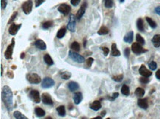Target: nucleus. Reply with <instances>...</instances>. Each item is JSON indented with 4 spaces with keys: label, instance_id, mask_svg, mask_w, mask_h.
<instances>
[{
    "label": "nucleus",
    "instance_id": "nucleus-1",
    "mask_svg": "<svg viewBox=\"0 0 160 119\" xmlns=\"http://www.w3.org/2000/svg\"><path fill=\"white\" fill-rule=\"evenodd\" d=\"M13 92L11 89L7 85L4 86L2 91V99L8 112L12 111L14 108V101H13Z\"/></svg>",
    "mask_w": 160,
    "mask_h": 119
},
{
    "label": "nucleus",
    "instance_id": "nucleus-2",
    "mask_svg": "<svg viewBox=\"0 0 160 119\" xmlns=\"http://www.w3.org/2000/svg\"><path fill=\"white\" fill-rule=\"evenodd\" d=\"M69 56H70V58L72 61L77 62V63L80 64L83 63L85 62V59H84L83 56L80 55L77 53H75V51H74V52L72 50L69 51Z\"/></svg>",
    "mask_w": 160,
    "mask_h": 119
},
{
    "label": "nucleus",
    "instance_id": "nucleus-3",
    "mask_svg": "<svg viewBox=\"0 0 160 119\" xmlns=\"http://www.w3.org/2000/svg\"><path fill=\"white\" fill-rule=\"evenodd\" d=\"M27 80L32 84H38L42 82V79L38 74L29 73L27 75Z\"/></svg>",
    "mask_w": 160,
    "mask_h": 119
},
{
    "label": "nucleus",
    "instance_id": "nucleus-4",
    "mask_svg": "<svg viewBox=\"0 0 160 119\" xmlns=\"http://www.w3.org/2000/svg\"><path fill=\"white\" fill-rule=\"evenodd\" d=\"M15 47V39H12V42H11V44L10 45H8V47L6 49L5 52V58L8 60L9 59H12V55L13 53H14V49Z\"/></svg>",
    "mask_w": 160,
    "mask_h": 119
},
{
    "label": "nucleus",
    "instance_id": "nucleus-5",
    "mask_svg": "<svg viewBox=\"0 0 160 119\" xmlns=\"http://www.w3.org/2000/svg\"><path fill=\"white\" fill-rule=\"evenodd\" d=\"M131 50H132V51L136 55H140V54L144 53L148 51L146 49H143V47H142V44H140V43L138 42H135L132 44Z\"/></svg>",
    "mask_w": 160,
    "mask_h": 119
},
{
    "label": "nucleus",
    "instance_id": "nucleus-6",
    "mask_svg": "<svg viewBox=\"0 0 160 119\" xmlns=\"http://www.w3.org/2000/svg\"><path fill=\"white\" fill-rule=\"evenodd\" d=\"M55 85V82L50 77H45L42 82V87L44 89H48Z\"/></svg>",
    "mask_w": 160,
    "mask_h": 119
},
{
    "label": "nucleus",
    "instance_id": "nucleus-7",
    "mask_svg": "<svg viewBox=\"0 0 160 119\" xmlns=\"http://www.w3.org/2000/svg\"><path fill=\"white\" fill-rule=\"evenodd\" d=\"M22 11H24V13L26 15L30 14L32 11V8H33V1L32 0H27L25 2L23 3L22 6Z\"/></svg>",
    "mask_w": 160,
    "mask_h": 119
},
{
    "label": "nucleus",
    "instance_id": "nucleus-8",
    "mask_svg": "<svg viewBox=\"0 0 160 119\" xmlns=\"http://www.w3.org/2000/svg\"><path fill=\"white\" fill-rule=\"evenodd\" d=\"M75 17L73 14H71L70 16V20L67 24V29L71 32H75V26H76V21H75Z\"/></svg>",
    "mask_w": 160,
    "mask_h": 119
},
{
    "label": "nucleus",
    "instance_id": "nucleus-9",
    "mask_svg": "<svg viewBox=\"0 0 160 119\" xmlns=\"http://www.w3.org/2000/svg\"><path fill=\"white\" fill-rule=\"evenodd\" d=\"M29 96L33 101L36 104H39L41 102V97L39 92L37 90H31L29 94Z\"/></svg>",
    "mask_w": 160,
    "mask_h": 119
},
{
    "label": "nucleus",
    "instance_id": "nucleus-10",
    "mask_svg": "<svg viewBox=\"0 0 160 119\" xmlns=\"http://www.w3.org/2000/svg\"><path fill=\"white\" fill-rule=\"evenodd\" d=\"M42 101L44 105L49 106L53 105V101H52V99L51 98L50 95L49 93H47V92L42 94Z\"/></svg>",
    "mask_w": 160,
    "mask_h": 119
},
{
    "label": "nucleus",
    "instance_id": "nucleus-11",
    "mask_svg": "<svg viewBox=\"0 0 160 119\" xmlns=\"http://www.w3.org/2000/svg\"><path fill=\"white\" fill-rule=\"evenodd\" d=\"M58 11L61 14L67 16V15H68L69 14H70V12L71 11V8H70V6L68 5L62 4V5H61L58 8Z\"/></svg>",
    "mask_w": 160,
    "mask_h": 119
},
{
    "label": "nucleus",
    "instance_id": "nucleus-12",
    "mask_svg": "<svg viewBox=\"0 0 160 119\" xmlns=\"http://www.w3.org/2000/svg\"><path fill=\"white\" fill-rule=\"evenodd\" d=\"M139 73L142 76L150 77L152 76V72H151V70H148L144 64H142L141 67H140L139 70Z\"/></svg>",
    "mask_w": 160,
    "mask_h": 119
},
{
    "label": "nucleus",
    "instance_id": "nucleus-13",
    "mask_svg": "<svg viewBox=\"0 0 160 119\" xmlns=\"http://www.w3.org/2000/svg\"><path fill=\"white\" fill-rule=\"evenodd\" d=\"M21 27V24H16L15 23H12V24L11 25V27H10L9 30H8V32H9V34H11V35L12 36H15L16 34L18 33V31H19V29H20Z\"/></svg>",
    "mask_w": 160,
    "mask_h": 119
},
{
    "label": "nucleus",
    "instance_id": "nucleus-14",
    "mask_svg": "<svg viewBox=\"0 0 160 119\" xmlns=\"http://www.w3.org/2000/svg\"><path fill=\"white\" fill-rule=\"evenodd\" d=\"M86 5L87 4L86 2H84L83 5H81V7L80 8V9L78 10V11H77V14H76V19H80L82 18V16H83L84 14H85V11H86Z\"/></svg>",
    "mask_w": 160,
    "mask_h": 119
},
{
    "label": "nucleus",
    "instance_id": "nucleus-15",
    "mask_svg": "<svg viewBox=\"0 0 160 119\" xmlns=\"http://www.w3.org/2000/svg\"><path fill=\"white\" fill-rule=\"evenodd\" d=\"M137 105L140 108L143 109V110H147L148 107V100L147 98H140L137 101Z\"/></svg>",
    "mask_w": 160,
    "mask_h": 119
},
{
    "label": "nucleus",
    "instance_id": "nucleus-16",
    "mask_svg": "<svg viewBox=\"0 0 160 119\" xmlns=\"http://www.w3.org/2000/svg\"><path fill=\"white\" fill-rule=\"evenodd\" d=\"M35 46L39 49L42 50H44L47 49V44L42 39H37L35 42Z\"/></svg>",
    "mask_w": 160,
    "mask_h": 119
},
{
    "label": "nucleus",
    "instance_id": "nucleus-17",
    "mask_svg": "<svg viewBox=\"0 0 160 119\" xmlns=\"http://www.w3.org/2000/svg\"><path fill=\"white\" fill-rule=\"evenodd\" d=\"M89 107H90V109L95 110V111H98L100 109H101L102 105L100 101H95L93 103L91 104Z\"/></svg>",
    "mask_w": 160,
    "mask_h": 119
},
{
    "label": "nucleus",
    "instance_id": "nucleus-18",
    "mask_svg": "<svg viewBox=\"0 0 160 119\" xmlns=\"http://www.w3.org/2000/svg\"><path fill=\"white\" fill-rule=\"evenodd\" d=\"M82 99H83V95H82L81 92H78L74 94L73 101L75 105H79L82 101Z\"/></svg>",
    "mask_w": 160,
    "mask_h": 119
},
{
    "label": "nucleus",
    "instance_id": "nucleus-19",
    "mask_svg": "<svg viewBox=\"0 0 160 119\" xmlns=\"http://www.w3.org/2000/svg\"><path fill=\"white\" fill-rule=\"evenodd\" d=\"M133 39V31H130V32L128 33V34H127L126 35L124 36V38H123V41H124V42H126V43H129V44L132 43Z\"/></svg>",
    "mask_w": 160,
    "mask_h": 119
},
{
    "label": "nucleus",
    "instance_id": "nucleus-20",
    "mask_svg": "<svg viewBox=\"0 0 160 119\" xmlns=\"http://www.w3.org/2000/svg\"><path fill=\"white\" fill-rule=\"evenodd\" d=\"M152 43L155 47L158 48L160 47V34H156L152 39Z\"/></svg>",
    "mask_w": 160,
    "mask_h": 119
},
{
    "label": "nucleus",
    "instance_id": "nucleus-21",
    "mask_svg": "<svg viewBox=\"0 0 160 119\" xmlns=\"http://www.w3.org/2000/svg\"><path fill=\"white\" fill-rule=\"evenodd\" d=\"M68 87L71 92H75L79 89V84L75 82H71L68 84Z\"/></svg>",
    "mask_w": 160,
    "mask_h": 119
},
{
    "label": "nucleus",
    "instance_id": "nucleus-22",
    "mask_svg": "<svg viewBox=\"0 0 160 119\" xmlns=\"http://www.w3.org/2000/svg\"><path fill=\"white\" fill-rule=\"evenodd\" d=\"M111 55L113 56H115V57L120 56V50L117 48V45L115 43H113L111 45Z\"/></svg>",
    "mask_w": 160,
    "mask_h": 119
},
{
    "label": "nucleus",
    "instance_id": "nucleus-23",
    "mask_svg": "<svg viewBox=\"0 0 160 119\" xmlns=\"http://www.w3.org/2000/svg\"><path fill=\"white\" fill-rule=\"evenodd\" d=\"M56 111L58 112V114L59 116L64 117L66 115V109L64 106H59V107H58L57 109H56Z\"/></svg>",
    "mask_w": 160,
    "mask_h": 119
},
{
    "label": "nucleus",
    "instance_id": "nucleus-24",
    "mask_svg": "<svg viewBox=\"0 0 160 119\" xmlns=\"http://www.w3.org/2000/svg\"><path fill=\"white\" fill-rule=\"evenodd\" d=\"M44 62H45V63L48 66H52L54 64V62L52 61V58H51V56H49V54H46V55H44Z\"/></svg>",
    "mask_w": 160,
    "mask_h": 119
},
{
    "label": "nucleus",
    "instance_id": "nucleus-25",
    "mask_svg": "<svg viewBox=\"0 0 160 119\" xmlns=\"http://www.w3.org/2000/svg\"><path fill=\"white\" fill-rule=\"evenodd\" d=\"M66 33H67V28L66 27H61L57 33V36L58 39H62L63 37H64V36L66 35Z\"/></svg>",
    "mask_w": 160,
    "mask_h": 119
},
{
    "label": "nucleus",
    "instance_id": "nucleus-26",
    "mask_svg": "<svg viewBox=\"0 0 160 119\" xmlns=\"http://www.w3.org/2000/svg\"><path fill=\"white\" fill-rule=\"evenodd\" d=\"M35 113H36V116L44 117V116H45L46 112L44 110H43V109L41 108V107H36V108L35 109Z\"/></svg>",
    "mask_w": 160,
    "mask_h": 119
},
{
    "label": "nucleus",
    "instance_id": "nucleus-27",
    "mask_svg": "<svg viewBox=\"0 0 160 119\" xmlns=\"http://www.w3.org/2000/svg\"><path fill=\"white\" fill-rule=\"evenodd\" d=\"M108 33H109V30L108 29V27H105V26H102V27H100V29L98 31V35L100 36L106 35V34H108Z\"/></svg>",
    "mask_w": 160,
    "mask_h": 119
},
{
    "label": "nucleus",
    "instance_id": "nucleus-28",
    "mask_svg": "<svg viewBox=\"0 0 160 119\" xmlns=\"http://www.w3.org/2000/svg\"><path fill=\"white\" fill-rule=\"evenodd\" d=\"M136 26H137L138 30L141 32H143L144 31V24H143V20L140 18V19H137V21H136Z\"/></svg>",
    "mask_w": 160,
    "mask_h": 119
},
{
    "label": "nucleus",
    "instance_id": "nucleus-29",
    "mask_svg": "<svg viewBox=\"0 0 160 119\" xmlns=\"http://www.w3.org/2000/svg\"><path fill=\"white\" fill-rule=\"evenodd\" d=\"M135 95L137 97H139V98H142V97L144 96L145 90H143V88H141V87H138V88H136V90H135Z\"/></svg>",
    "mask_w": 160,
    "mask_h": 119
},
{
    "label": "nucleus",
    "instance_id": "nucleus-30",
    "mask_svg": "<svg viewBox=\"0 0 160 119\" xmlns=\"http://www.w3.org/2000/svg\"><path fill=\"white\" fill-rule=\"evenodd\" d=\"M70 47L72 50L75 51V52H79V51H80V44H79V43L77 42H72V44H71Z\"/></svg>",
    "mask_w": 160,
    "mask_h": 119
},
{
    "label": "nucleus",
    "instance_id": "nucleus-31",
    "mask_svg": "<svg viewBox=\"0 0 160 119\" xmlns=\"http://www.w3.org/2000/svg\"><path fill=\"white\" fill-rule=\"evenodd\" d=\"M121 92H122V94H123L124 95L128 96L130 93L129 87H128L127 85H125V84H123V87H122V88H121Z\"/></svg>",
    "mask_w": 160,
    "mask_h": 119
},
{
    "label": "nucleus",
    "instance_id": "nucleus-32",
    "mask_svg": "<svg viewBox=\"0 0 160 119\" xmlns=\"http://www.w3.org/2000/svg\"><path fill=\"white\" fill-rule=\"evenodd\" d=\"M14 117L16 119H27L25 115L21 114L19 111H15L14 112Z\"/></svg>",
    "mask_w": 160,
    "mask_h": 119
},
{
    "label": "nucleus",
    "instance_id": "nucleus-33",
    "mask_svg": "<svg viewBox=\"0 0 160 119\" xmlns=\"http://www.w3.org/2000/svg\"><path fill=\"white\" fill-rule=\"evenodd\" d=\"M146 21H147V22L148 23V24L150 25V27H151V28H153V29H155V28L157 27V24H156V23L155 22V21H153L152 19H151V18L146 17Z\"/></svg>",
    "mask_w": 160,
    "mask_h": 119
},
{
    "label": "nucleus",
    "instance_id": "nucleus-34",
    "mask_svg": "<svg viewBox=\"0 0 160 119\" xmlns=\"http://www.w3.org/2000/svg\"><path fill=\"white\" fill-rule=\"evenodd\" d=\"M136 41H137V42L140 43V44H142V45H144V44H146L145 39H143V38L141 36V35H140V34H136Z\"/></svg>",
    "mask_w": 160,
    "mask_h": 119
},
{
    "label": "nucleus",
    "instance_id": "nucleus-35",
    "mask_svg": "<svg viewBox=\"0 0 160 119\" xmlns=\"http://www.w3.org/2000/svg\"><path fill=\"white\" fill-rule=\"evenodd\" d=\"M105 7L107 8H111L113 7L114 2L113 0H104Z\"/></svg>",
    "mask_w": 160,
    "mask_h": 119
},
{
    "label": "nucleus",
    "instance_id": "nucleus-36",
    "mask_svg": "<svg viewBox=\"0 0 160 119\" xmlns=\"http://www.w3.org/2000/svg\"><path fill=\"white\" fill-rule=\"evenodd\" d=\"M52 25V21H46V22L43 23L42 27H43V29L47 30L48 28L50 27Z\"/></svg>",
    "mask_w": 160,
    "mask_h": 119
},
{
    "label": "nucleus",
    "instance_id": "nucleus-37",
    "mask_svg": "<svg viewBox=\"0 0 160 119\" xmlns=\"http://www.w3.org/2000/svg\"><path fill=\"white\" fill-rule=\"evenodd\" d=\"M148 67H149L151 70H156V68H157V64L153 61V62H151L148 64Z\"/></svg>",
    "mask_w": 160,
    "mask_h": 119
},
{
    "label": "nucleus",
    "instance_id": "nucleus-38",
    "mask_svg": "<svg viewBox=\"0 0 160 119\" xmlns=\"http://www.w3.org/2000/svg\"><path fill=\"white\" fill-rule=\"evenodd\" d=\"M112 79L116 82H122V80L123 79V74H121V75L119 76H114L112 77Z\"/></svg>",
    "mask_w": 160,
    "mask_h": 119
},
{
    "label": "nucleus",
    "instance_id": "nucleus-39",
    "mask_svg": "<svg viewBox=\"0 0 160 119\" xmlns=\"http://www.w3.org/2000/svg\"><path fill=\"white\" fill-rule=\"evenodd\" d=\"M93 62H94L93 58H89V59L86 60V62L85 67H86V68H90V67L92 66Z\"/></svg>",
    "mask_w": 160,
    "mask_h": 119
},
{
    "label": "nucleus",
    "instance_id": "nucleus-40",
    "mask_svg": "<svg viewBox=\"0 0 160 119\" xmlns=\"http://www.w3.org/2000/svg\"><path fill=\"white\" fill-rule=\"evenodd\" d=\"M71 77V73L68 72H64L61 74V79H64V80H68Z\"/></svg>",
    "mask_w": 160,
    "mask_h": 119
},
{
    "label": "nucleus",
    "instance_id": "nucleus-41",
    "mask_svg": "<svg viewBox=\"0 0 160 119\" xmlns=\"http://www.w3.org/2000/svg\"><path fill=\"white\" fill-rule=\"evenodd\" d=\"M140 82L143 84H148L150 82V80L149 79H148V77L143 76L140 79Z\"/></svg>",
    "mask_w": 160,
    "mask_h": 119
},
{
    "label": "nucleus",
    "instance_id": "nucleus-42",
    "mask_svg": "<svg viewBox=\"0 0 160 119\" xmlns=\"http://www.w3.org/2000/svg\"><path fill=\"white\" fill-rule=\"evenodd\" d=\"M101 50H103V55L105 56H107L109 53V49L106 47H101Z\"/></svg>",
    "mask_w": 160,
    "mask_h": 119
},
{
    "label": "nucleus",
    "instance_id": "nucleus-43",
    "mask_svg": "<svg viewBox=\"0 0 160 119\" xmlns=\"http://www.w3.org/2000/svg\"><path fill=\"white\" fill-rule=\"evenodd\" d=\"M8 5V0H1V8L2 10L5 9Z\"/></svg>",
    "mask_w": 160,
    "mask_h": 119
},
{
    "label": "nucleus",
    "instance_id": "nucleus-44",
    "mask_svg": "<svg viewBox=\"0 0 160 119\" xmlns=\"http://www.w3.org/2000/svg\"><path fill=\"white\" fill-rule=\"evenodd\" d=\"M118 96H119L118 92H115V93H113V95H112V97H109L108 99H109V101H115V99L118 98Z\"/></svg>",
    "mask_w": 160,
    "mask_h": 119
},
{
    "label": "nucleus",
    "instance_id": "nucleus-45",
    "mask_svg": "<svg viewBox=\"0 0 160 119\" xmlns=\"http://www.w3.org/2000/svg\"><path fill=\"white\" fill-rule=\"evenodd\" d=\"M124 56L127 58V59H128V58L129 57V56H130V49L128 48V47H127V48L125 49Z\"/></svg>",
    "mask_w": 160,
    "mask_h": 119
},
{
    "label": "nucleus",
    "instance_id": "nucleus-46",
    "mask_svg": "<svg viewBox=\"0 0 160 119\" xmlns=\"http://www.w3.org/2000/svg\"><path fill=\"white\" fill-rule=\"evenodd\" d=\"M45 0H35V4H36V7H39L40 6L42 3L44 2Z\"/></svg>",
    "mask_w": 160,
    "mask_h": 119
},
{
    "label": "nucleus",
    "instance_id": "nucleus-47",
    "mask_svg": "<svg viewBox=\"0 0 160 119\" xmlns=\"http://www.w3.org/2000/svg\"><path fill=\"white\" fill-rule=\"evenodd\" d=\"M80 0H71V4L74 6H77L80 3Z\"/></svg>",
    "mask_w": 160,
    "mask_h": 119
},
{
    "label": "nucleus",
    "instance_id": "nucleus-48",
    "mask_svg": "<svg viewBox=\"0 0 160 119\" xmlns=\"http://www.w3.org/2000/svg\"><path fill=\"white\" fill-rule=\"evenodd\" d=\"M17 14H18L16 12V13H14V14L12 15V16H11V19H10L9 21H8V23H9V24H10V23H11V22H12V21H14V19H16V16H17Z\"/></svg>",
    "mask_w": 160,
    "mask_h": 119
},
{
    "label": "nucleus",
    "instance_id": "nucleus-49",
    "mask_svg": "<svg viewBox=\"0 0 160 119\" xmlns=\"http://www.w3.org/2000/svg\"><path fill=\"white\" fill-rule=\"evenodd\" d=\"M155 13L160 16V6L159 7H156V8H155Z\"/></svg>",
    "mask_w": 160,
    "mask_h": 119
},
{
    "label": "nucleus",
    "instance_id": "nucleus-50",
    "mask_svg": "<svg viewBox=\"0 0 160 119\" xmlns=\"http://www.w3.org/2000/svg\"><path fill=\"white\" fill-rule=\"evenodd\" d=\"M156 79L160 80V70H158L156 72Z\"/></svg>",
    "mask_w": 160,
    "mask_h": 119
},
{
    "label": "nucleus",
    "instance_id": "nucleus-51",
    "mask_svg": "<svg viewBox=\"0 0 160 119\" xmlns=\"http://www.w3.org/2000/svg\"><path fill=\"white\" fill-rule=\"evenodd\" d=\"M3 75V65L1 64V76H2Z\"/></svg>",
    "mask_w": 160,
    "mask_h": 119
},
{
    "label": "nucleus",
    "instance_id": "nucleus-52",
    "mask_svg": "<svg viewBox=\"0 0 160 119\" xmlns=\"http://www.w3.org/2000/svg\"><path fill=\"white\" fill-rule=\"evenodd\" d=\"M106 114V112H105V111H103V112H102V116H105V115Z\"/></svg>",
    "mask_w": 160,
    "mask_h": 119
},
{
    "label": "nucleus",
    "instance_id": "nucleus-53",
    "mask_svg": "<svg viewBox=\"0 0 160 119\" xmlns=\"http://www.w3.org/2000/svg\"><path fill=\"white\" fill-rule=\"evenodd\" d=\"M86 39H84V42H83V46H84V47H86Z\"/></svg>",
    "mask_w": 160,
    "mask_h": 119
},
{
    "label": "nucleus",
    "instance_id": "nucleus-54",
    "mask_svg": "<svg viewBox=\"0 0 160 119\" xmlns=\"http://www.w3.org/2000/svg\"><path fill=\"white\" fill-rule=\"evenodd\" d=\"M24 53H22V54H21V59H24Z\"/></svg>",
    "mask_w": 160,
    "mask_h": 119
},
{
    "label": "nucleus",
    "instance_id": "nucleus-55",
    "mask_svg": "<svg viewBox=\"0 0 160 119\" xmlns=\"http://www.w3.org/2000/svg\"><path fill=\"white\" fill-rule=\"evenodd\" d=\"M101 119L102 118H101V117H100V116H98V117H96V118H95V119Z\"/></svg>",
    "mask_w": 160,
    "mask_h": 119
},
{
    "label": "nucleus",
    "instance_id": "nucleus-56",
    "mask_svg": "<svg viewBox=\"0 0 160 119\" xmlns=\"http://www.w3.org/2000/svg\"><path fill=\"white\" fill-rule=\"evenodd\" d=\"M124 1H125V0H120V2H124Z\"/></svg>",
    "mask_w": 160,
    "mask_h": 119
},
{
    "label": "nucleus",
    "instance_id": "nucleus-57",
    "mask_svg": "<svg viewBox=\"0 0 160 119\" xmlns=\"http://www.w3.org/2000/svg\"><path fill=\"white\" fill-rule=\"evenodd\" d=\"M47 118H48V119H50V118H51V117H47Z\"/></svg>",
    "mask_w": 160,
    "mask_h": 119
}]
</instances>
